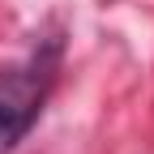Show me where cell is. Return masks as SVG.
I'll return each mask as SVG.
<instances>
[{"instance_id": "obj_1", "label": "cell", "mask_w": 154, "mask_h": 154, "mask_svg": "<svg viewBox=\"0 0 154 154\" xmlns=\"http://www.w3.org/2000/svg\"><path fill=\"white\" fill-rule=\"evenodd\" d=\"M56 69H60V43L47 38L34 47L22 64L0 69V154L17 150L30 128L43 116V103L56 86Z\"/></svg>"}]
</instances>
